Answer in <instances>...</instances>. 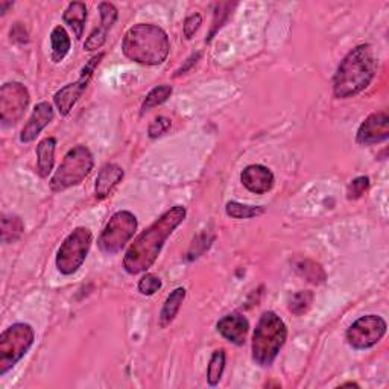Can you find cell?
<instances>
[{
    "label": "cell",
    "mask_w": 389,
    "mask_h": 389,
    "mask_svg": "<svg viewBox=\"0 0 389 389\" xmlns=\"http://www.w3.org/2000/svg\"><path fill=\"white\" fill-rule=\"evenodd\" d=\"M186 207L175 206L163 213L142 235H139L137 239L131 243L124 257L125 271L131 275L148 271L155 260L159 259L166 240L171 238L174 230L186 219Z\"/></svg>",
    "instance_id": "1"
},
{
    "label": "cell",
    "mask_w": 389,
    "mask_h": 389,
    "mask_svg": "<svg viewBox=\"0 0 389 389\" xmlns=\"http://www.w3.org/2000/svg\"><path fill=\"white\" fill-rule=\"evenodd\" d=\"M377 72V58L371 44H361L348 52L333 78V95L348 99L359 95L371 84Z\"/></svg>",
    "instance_id": "2"
},
{
    "label": "cell",
    "mask_w": 389,
    "mask_h": 389,
    "mask_svg": "<svg viewBox=\"0 0 389 389\" xmlns=\"http://www.w3.org/2000/svg\"><path fill=\"white\" fill-rule=\"evenodd\" d=\"M171 50L166 32L151 23H139L128 29L122 41V52L131 61L143 65H160Z\"/></svg>",
    "instance_id": "3"
},
{
    "label": "cell",
    "mask_w": 389,
    "mask_h": 389,
    "mask_svg": "<svg viewBox=\"0 0 389 389\" xmlns=\"http://www.w3.org/2000/svg\"><path fill=\"white\" fill-rule=\"evenodd\" d=\"M287 327L284 321L274 312H265L252 335V361L259 366H271L284 347Z\"/></svg>",
    "instance_id": "4"
},
{
    "label": "cell",
    "mask_w": 389,
    "mask_h": 389,
    "mask_svg": "<svg viewBox=\"0 0 389 389\" xmlns=\"http://www.w3.org/2000/svg\"><path fill=\"white\" fill-rule=\"evenodd\" d=\"M95 166L93 154L87 146H75L70 149L60 164L57 172L50 178V188L52 192H64L70 187L81 184L88 174L92 172Z\"/></svg>",
    "instance_id": "5"
},
{
    "label": "cell",
    "mask_w": 389,
    "mask_h": 389,
    "mask_svg": "<svg viewBox=\"0 0 389 389\" xmlns=\"http://www.w3.org/2000/svg\"><path fill=\"white\" fill-rule=\"evenodd\" d=\"M36 339L34 329L17 322L0 335V375H5L29 351Z\"/></svg>",
    "instance_id": "6"
},
{
    "label": "cell",
    "mask_w": 389,
    "mask_h": 389,
    "mask_svg": "<svg viewBox=\"0 0 389 389\" xmlns=\"http://www.w3.org/2000/svg\"><path fill=\"white\" fill-rule=\"evenodd\" d=\"M93 235L85 227L75 228L64 239L57 252V268L63 275H73L84 265L88 251L92 248Z\"/></svg>",
    "instance_id": "7"
},
{
    "label": "cell",
    "mask_w": 389,
    "mask_h": 389,
    "mask_svg": "<svg viewBox=\"0 0 389 389\" xmlns=\"http://www.w3.org/2000/svg\"><path fill=\"white\" fill-rule=\"evenodd\" d=\"M137 230V218L128 210L114 213L107 222L105 228L99 236L97 245L102 252L113 255L125 248L127 243L134 238Z\"/></svg>",
    "instance_id": "8"
},
{
    "label": "cell",
    "mask_w": 389,
    "mask_h": 389,
    "mask_svg": "<svg viewBox=\"0 0 389 389\" xmlns=\"http://www.w3.org/2000/svg\"><path fill=\"white\" fill-rule=\"evenodd\" d=\"M31 96L20 82H6L0 88V120L5 127L16 125L25 116Z\"/></svg>",
    "instance_id": "9"
},
{
    "label": "cell",
    "mask_w": 389,
    "mask_h": 389,
    "mask_svg": "<svg viewBox=\"0 0 389 389\" xmlns=\"http://www.w3.org/2000/svg\"><path fill=\"white\" fill-rule=\"evenodd\" d=\"M386 322L382 316L366 315L354 321L347 330V342L354 350H368L386 335Z\"/></svg>",
    "instance_id": "10"
},
{
    "label": "cell",
    "mask_w": 389,
    "mask_h": 389,
    "mask_svg": "<svg viewBox=\"0 0 389 389\" xmlns=\"http://www.w3.org/2000/svg\"><path fill=\"white\" fill-rule=\"evenodd\" d=\"M104 55L105 53L101 52L99 55H96V57H93L84 65V69L81 70V75H80V78H78L76 82L68 84L65 87H63L61 90L55 93L53 102H55V105H57L61 116H68L73 110L75 104L80 101V97L85 92V88L88 87V82H90L96 68L99 65V63H101V60L104 58Z\"/></svg>",
    "instance_id": "11"
},
{
    "label": "cell",
    "mask_w": 389,
    "mask_h": 389,
    "mask_svg": "<svg viewBox=\"0 0 389 389\" xmlns=\"http://www.w3.org/2000/svg\"><path fill=\"white\" fill-rule=\"evenodd\" d=\"M389 137V116L386 111H377L366 117L356 134V142L363 146L382 143Z\"/></svg>",
    "instance_id": "12"
},
{
    "label": "cell",
    "mask_w": 389,
    "mask_h": 389,
    "mask_svg": "<svg viewBox=\"0 0 389 389\" xmlns=\"http://www.w3.org/2000/svg\"><path fill=\"white\" fill-rule=\"evenodd\" d=\"M240 181L255 195L268 193L274 187L275 178L271 169L262 164H250L240 174Z\"/></svg>",
    "instance_id": "13"
},
{
    "label": "cell",
    "mask_w": 389,
    "mask_h": 389,
    "mask_svg": "<svg viewBox=\"0 0 389 389\" xmlns=\"http://www.w3.org/2000/svg\"><path fill=\"white\" fill-rule=\"evenodd\" d=\"M99 13H101V26L95 29L90 34V37H88L87 41L84 43L85 50H97L104 46L107 41L108 31L113 28L119 16L117 8L113 4H108V2L99 4Z\"/></svg>",
    "instance_id": "14"
},
{
    "label": "cell",
    "mask_w": 389,
    "mask_h": 389,
    "mask_svg": "<svg viewBox=\"0 0 389 389\" xmlns=\"http://www.w3.org/2000/svg\"><path fill=\"white\" fill-rule=\"evenodd\" d=\"M216 329L228 342L235 346H243L250 330V322L240 314H230L218 321Z\"/></svg>",
    "instance_id": "15"
},
{
    "label": "cell",
    "mask_w": 389,
    "mask_h": 389,
    "mask_svg": "<svg viewBox=\"0 0 389 389\" xmlns=\"http://www.w3.org/2000/svg\"><path fill=\"white\" fill-rule=\"evenodd\" d=\"M53 120V108L49 102H40L36 105L34 111L28 120V124L25 128L21 129L20 134V142L21 143H31L34 142L40 132L46 128L50 122Z\"/></svg>",
    "instance_id": "16"
},
{
    "label": "cell",
    "mask_w": 389,
    "mask_h": 389,
    "mask_svg": "<svg viewBox=\"0 0 389 389\" xmlns=\"http://www.w3.org/2000/svg\"><path fill=\"white\" fill-rule=\"evenodd\" d=\"M124 169L120 166L114 163H108L104 168L99 171L97 178H96V184H95V196L99 201L108 198L111 192L114 191L117 184L124 180Z\"/></svg>",
    "instance_id": "17"
},
{
    "label": "cell",
    "mask_w": 389,
    "mask_h": 389,
    "mask_svg": "<svg viewBox=\"0 0 389 389\" xmlns=\"http://www.w3.org/2000/svg\"><path fill=\"white\" fill-rule=\"evenodd\" d=\"M63 20L65 25L73 31V36L76 40H81L84 34L85 21H87V6L82 2H72L69 4L68 9L64 11Z\"/></svg>",
    "instance_id": "18"
},
{
    "label": "cell",
    "mask_w": 389,
    "mask_h": 389,
    "mask_svg": "<svg viewBox=\"0 0 389 389\" xmlns=\"http://www.w3.org/2000/svg\"><path fill=\"white\" fill-rule=\"evenodd\" d=\"M55 146H57V140H55L53 137H48L38 143V146H37V171L41 178H48L53 169Z\"/></svg>",
    "instance_id": "19"
},
{
    "label": "cell",
    "mask_w": 389,
    "mask_h": 389,
    "mask_svg": "<svg viewBox=\"0 0 389 389\" xmlns=\"http://www.w3.org/2000/svg\"><path fill=\"white\" fill-rule=\"evenodd\" d=\"M186 299V289L184 287H176L175 291L166 298V302L163 304V309L160 312V327L164 329L168 327L171 322L175 319L176 314L180 312L181 304Z\"/></svg>",
    "instance_id": "20"
},
{
    "label": "cell",
    "mask_w": 389,
    "mask_h": 389,
    "mask_svg": "<svg viewBox=\"0 0 389 389\" xmlns=\"http://www.w3.org/2000/svg\"><path fill=\"white\" fill-rule=\"evenodd\" d=\"M50 44H52V61L58 64L65 57H68V53L72 46V41H70L68 31H65L63 26L53 28L52 34H50Z\"/></svg>",
    "instance_id": "21"
},
{
    "label": "cell",
    "mask_w": 389,
    "mask_h": 389,
    "mask_svg": "<svg viewBox=\"0 0 389 389\" xmlns=\"http://www.w3.org/2000/svg\"><path fill=\"white\" fill-rule=\"evenodd\" d=\"M297 272L312 284H322L326 282V272L322 270V266L314 260H302L295 265Z\"/></svg>",
    "instance_id": "22"
},
{
    "label": "cell",
    "mask_w": 389,
    "mask_h": 389,
    "mask_svg": "<svg viewBox=\"0 0 389 389\" xmlns=\"http://www.w3.org/2000/svg\"><path fill=\"white\" fill-rule=\"evenodd\" d=\"M23 220L16 215H4L2 216V242L14 243L23 235Z\"/></svg>",
    "instance_id": "23"
},
{
    "label": "cell",
    "mask_w": 389,
    "mask_h": 389,
    "mask_svg": "<svg viewBox=\"0 0 389 389\" xmlns=\"http://www.w3.org/2000/svg\"><path fill=\"white\" fill-rule=\"evenodd\" d=\"M225 213L233 219H251L265 213V207L245 206L238 201H230L225 206Z\"/></svg>",
    "instance_id": "24"
},
{
    "label": "cell",
    "mask_w": 389,
    "mask_h": 389,
    "mask_svg": "<svg viewBox=\"0 0 389 389\" xmlns=\"http://www.w3.org/2000/svg\"><path fill=\"white\" fill-rule=\"evenodd\" d=\"M225 370V351L216 350L208 362L207 382L210 386H216L220 382V377Z\"/></svg>",
    "instance_id": "25"
},
{
    "label": "cell",
    "mask_w": 389,
    "mask_h": 389,
    "mask_svg": "<svg viewBox=\"0 0 389 389\" xmlns=\"http://www.w3.org/2000/svg\"><path fill=\"white\" fill-rule=\"evenodd\" d=\"M172 92H174L172 87L166 85V84L152 88V90L146 95V97H144L143 105H142V113H144V111H149L154 107H159V105L164 104L171 97Z\"/></svg>",
    "instance_id": "26"
},
{
    "label": "cell",
    "mask_w": 389,
    "mask_h": 389,
    "mask_svg": "<svg viewBox=\"0 0 389 389\" xmlns=\"http://www.w3.org/2000/svg\"><path fill=\"white\" fill-rule=\"evenodd\" d=\"M314 294L310 291H299L289 298V310L297 316L304 315L312 307Z\"/></svg>",
    "instance_id": "27"
},
{
    "label": "cell",
    "mask_w": 389,
    "mask_h": 389,
    "mask_svg": "<svg viewBox=\"0 0 389 389\" xmlns=\"http://www.w3.org/2000/svg\"><path fill=\"white\" fill-rule=\"evenodd\" d=\"M370 188V178L368 176H358L348 184L347 187V198L350 201H356L365 195Z\"/></svg>",
    "instance_id": "28"
},
{
    "label": "cell",
    "mask_w": 389,
    "mask_h": 389,
    "mask_svg": "<svg viewBox=\"0 0 389 389\" xmlns=\"http://www.w3.org/2000/svg\"><path fill=\"white\" fill-rule=\"evenodd\" d=\"M163 283L161 280L159 279L157 275H154V274H144L140 282H139V292L142 295H146V297H151L154 295L155 292H159L160 289H161Z\"/></svg>",
    "instance_id": "29"
},
{
    "label": "cell",
    "mask_w": 389,
    "mask_h": 389,
    "mask_svg": "<svg viewBox=\"0 0 389 389\" xmlns=\"http://www.w3.org/2000/svg\"><path fill=\"white\" fill-rule=\"evenodd\" d=\"M172 125V122L171 119L168 117H164V116H160L155 119L152 124L149 125V129H148V134L151 139H159L161 137L163 134H166V132H168V129L171 128Z\"/></svg>",
    "instance_id": "30"
},
{
    "label": "cell",
    "mask_w": 389,
    "mask_h": 389,
    "mask_svg": "<svg viewBox=\"0 0 389 389\" xmlns=\"http://www.w3.org/2000/svg\"><path fill=\"white\" fill-rule=\"evenodd\" d=\"M230 9H231V4H220V5H218V11L215 13V20H213V28H212V32H210V36H208L207 41L212 40L216 32L222 28V25H224L225 18L230 14Z\"/></svg>",
    "instance_id": "31"
},
{
    "label": "cell",
    "mask_w": 389,
    "mask_h": 389,
    "mask_svg": "<svg viewBox=\"0 0 389 389\" xmlns=\"http://www.w3.org/2000/svg\"><path fill=\"white\" fill-rule=\"evenodd\" d=\"M201 25H203V17H201V14H199V13H193V14H191V16H188L186 20H184V37L187 38V40H191V38H193V36L196 34V31L199 29V28H201Z\"/></svg>",
    "instance_id": "32"
},
{
    "label": "cell",
    "mask_w": 389,
    "mask_h": 389,
    "mask_svg": "<svg viewBox=\"0 0 389 389\" xmlns=\"http://www.w3.org/2000/svg\"><path fill=\"white\" fill-rule=\"evenodd\" d=\"M11 40L17 41V43H28L29 41L28 32H26V29H25L23 25L16 23L13 26V29H11Z\"/></svg>",
    "instance_id": "33"
},
{
    "label": "cell",
    "mask_w": 389,
    "mask_h": 389,
    "mask_svg": "<svg viewBox=\"0 0 389 389\" xmlns=\"http://www.w3.org/2000/svg\"><path fill=\"white\" fill-rule=\"evenodd\" d=\"M199 58H201V53H199V52H198L196 55H192V57L187 60V63H186V65H184V68H181L180 70H178V72H176V76H178V75H183V73H186V72H187L188 69H191V68H192V65H193V64H196V61H198Z\"/></svg>",
    "instance_id": "34"
},
{
    "label": "cell",
    "mask_w": 389,
    "mask_h": 389,
    "mask_svg": "<svg viewBox=\"0 0 389 389\" xmlns=\"http://www.w3.org/2000/svg\"><path fill=\"white\" fill-rule=\"evenodd\" d=\"M13 2H0V14H2V16H5L6 14V11L9 9V8H13Z\"/></svg>",
    "instance_id": "35"
},
{
    "label": "cell",
    "mask_w": 389,
    "mask_h": 389,
    "mask_svg": "<svg viewBox=\"0 0 389 389\" xmlns=\"http://www.w3.org/2000/svg\"><path fill=\"white\" fill-rule=\"evenodd\" d=\"M342 386H356V388H358V385H356V383H351V382H350V383H343Z\"/></svg>",
    "instance_id": "36"
}]
</instances>
